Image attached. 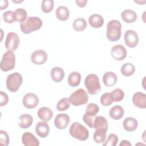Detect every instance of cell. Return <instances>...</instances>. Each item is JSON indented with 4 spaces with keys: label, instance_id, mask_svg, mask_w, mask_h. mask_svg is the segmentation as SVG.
<instances>
[{
    "label": "cell",
    "instance_id": "1",
    "mask_svg": "<svg viewBox=\"0 0 146 146\" xmlns=\"http://www.w3.org/2000/svg\"><path fill=\"white\" fill-rule=\"evenodd\" d=\"M42 25V21L39 17H29L24 22L20 23V29L23 33L28 34L39 30Z\"/></svg>",
    "mask_w": 146,
    "mask_h": 146
},
{
    "label": "cell",
    "instance_id": "2",
    "mask_svg": "<svg viewBox=\"0 0 146 146\" xmlns=\"http://www.w3.org/2000/svg\"><path fill=\"white\" fill-rule=\"evenodd\" d=\"M121 23L117 20L110 21L107 26L106 36L111 42L118 40L121 36Z\"/></svg>",
    "mask_w": 146,
    "mask_h": 146
},
{
    "label": "cell",
    "instance_id": "3",
    "mask_svg": "<svg viewBox=\"0 0 146 146\" xmlns=\"http://www.w3.org/2000/svg\"><path fill=\"white\" fill-rule=\"evenodd\" d=\"M69 132L72 137L80 141H85L89 137L88 130L78 122H74L71 124Z\"/></svg>",
    "mask_w": 146,
    "mask_h": 146
},
{
    "label": "cell",
    "instance_id": "4",
    "mask_svg": "<svg viewBox=\"0 0 146 146\" xmlns=\"http://www.w3.org/2000/svg\"><path fill=\"white\" fill-rule=\"evenodd\" d=\"M84 84L88 92L91 95L97 94L100 91L101 86L99 78L94 74H89L86 77Z\"/></svg>",
    "mask_w": 146,
    "mask_h": 146
},
{
    "label": "cell",
    "instance_id": "5",
    "mask_svg": "<svg viewBox=\"0 0 146 146\" xmlns=\"http://www.w3.org/2000/svg\"><path fill=\"white\" fill-rule=\"evenodd\" d=\"M23 82V78L18 72L10 74L6 78V86L7 90L11 92H17Z\"/></svg>",
    "mask_w": 146,
    "mask_h": 146
},
{
    "label": "cell",
    "instance_id": "6",
    "mask_svg": "<svg viewBox=\"0 0 146 146\" xmlns=\"http://www.w3.org/2000/svg\"><path fill=\"white\" fill-rule=\"evenodd\" d=\"M99 111L98 106L95 103H89L83 116V121L90 128H93V124L96 114Z\"/></svg>",
    "mask_w": 146,
    "mask_h": 146
},
{
    "label": "cell",
    "instance_id": "7",
    "mask_svg": "<svg viewBox=\"0 0 146 146\" xmlns=\"http://www.w3.org/2000/svg\"><path fill=\"white\" fill-rule=\"evenodd\" d=\"M15 66V56L13 51L8 50L4 53L1 61L0 66L2 71L7 72L12 70Z\"/></svg>",
    "mask_w": 146,
    "mask_h": 146
},
{
    "label": "cell",
    "instance_id": "8",
    "mask_svg": "<svg viewBox=\"0 0 146 146\" xmlns=\"http://www.w3.org/2000/svg\"><path fill=\"white\" fill-rule=\"evenodd\" d=\"M69 100L73 106H79L88 102V96L84 89L79 88L70 95Z\"/></svg>",
    "mask_w": 146,
    "mask_h": 146
},
{
    "label": "cell",
    "instance_id": "9",
    "mask_svg": "<svg viewBox=\"0 0 146 146\" xmlns=\"http://www.w3.org/2000/svg\"><path fill=\"white\" fill-rule=\"evenodd\" d=\"M19 43V37L16 33L10 32L7 34L5 43L6 49L10 51H15L18 48Z\"/></svg>",
    "mask_w": 146,
    "mask_h": 146
},
{
    "label": "cell",
    "instance_id": "10",
    "mask_svg": "<svg viewBox=\"0 0 146 146\" xmlns=\"http://www.w3.org/2000/svg\"><path fill=\"white\" fill-rule=\"evenodd\" d=\"M126 45L130 48L135 47L139 43V36L137 33L133 30H127L124 35Z\"/></svg>",
    "mask_w": 146,
    "mask_h": 146
},
{
    "label": "cell",
    "instance_id": "11",
    "mask_svg": "<svg viewBox=\"0 0 146 146\" xmlns=\"http://www.w3.org/2000/svg\"><path fill=\"white\" fill-rule=\"evenodd\" d=\"M22 103L27 108H34L38 105L39 98L38 96L34 93H27L23 96Z\"/></svg>",
    "mask_w": 146,
    "mask_h": 146
},
{
    "label": "cell",
    "instance_id": "12",
    "mask_svg": "<svg viewBox=\"0 0 146 146\" xmlns=\"http://www.w3.org/2000/svg\"><path fill=\"white\" fill-rule=\"evenodd\" d=\"M127 50L121 44H117L114 46L111 50V55L112 57L116 60H123L127 56Z\"/></svg>",
    "mask_w": 146,
    "mask_h": 146
},
{
    "label": "cell",
    "instance_id": "13",
    "mask_svg": "<svg viewBox=\"0 0 146 146\" xmlns=\"http://www.w3.org/2000/svg\"><path fill=\"white\" fill-rule=\"evenodd\" d=\"M47 59V54L43 50H38L34 51L31 55V60L37 65L44 64Z\"/></svg>",
    "mask_w": 146,
    "mask_h": 146
},
{
    "label": "cell",
    "instance_id": "14",
    "mask_svg": "<svg viewBox=\"0 0 146 146\" xmlns=\"http://www.w3.org/2000/svg\"><path fill=\"white\" fill-rule=\"evenodd\" d=\"M70 121L69 116L66 113L58 114L54 120V125L59 129H65Z\"/></svg>",
    "mask_w": 146,
    "mask_h": 146
},
{
    "label": "cell",
    "instance_id": "15",
    "mask_svg": "<svg viewBox=\"0 0 146 146\" xmlns=\"http://www.w3.org/2000/svg\"><path fill=\"white\" fill-rule=\"evenodd\" d=\"M22 142L25 146H38L39 141L38 139L29 132H25L22 136Z\"/></svg>",
    "mask_w": 146,
    "mask_h": 146
},
{
    "label": "cell",
    "instance_id": "16",
    "mask_svg": "<svg viewBox=\"0 0 146 146\" xmlns=\"http://www.w3.org/2000/svg\"><path fill=\"white\" fill-rule=\"evenodd\" d=\"M132 102L135 106L140 108H145L146 95L141 92H137L133 96Z\"/></svg>",
    "mask_w": 146,
    "mask_h": 146
},
{
    "label": "cell",
    "instance_id": "17",
    "mask_svg": "<svg viewBox=\"0 0 146 146\" xmlns=\"http://www.w3.org/2000/svg\"><path fill=\"white\" fill-rule=\"evenodd\" d=\"M50 132V128L46 121H39L35 125V132L42 138L47 137Z\"/></svg>",
    "mask_w": 146,
    "mask_h": 146
},
{
    "label": "cell",
    "instance_id": "18",
    "mask_svg": "<svg viewBox=\"0 0 146 146\" xmlns=\"http://www.w3.org/2000/svg\"><path fill=\"white\" fill-rule=\"evenodd\" d=\"M117 80L116 75L112 71L106 72L103 76V82L107 87H112L116 84Z\"/></svg>",
    "mask_w": 146,
    "mask_h": 146
},
{
    "label": "cell",
    "instance_id": "19",
    "mask_svg": "<svg viewBox=\"0 0 146 146\" xmlns=\"http://www.w3.org/2000/svg\"><path fill=\"white\" fill-rule=\"evenodd\" d=\"M88 22L92 27L95 29H99L103 25L104 19L102 15L94 14L89 17Z\"/></svg>",
    "mask_w": 146,
    "mask_h": 146
},
{
    "label": "cell",
    "instance_id": "20",
    "mask_svg": "<svg viewBox=\"0 0 146 146\" xmlns=\"http://www.w3.org/2000/svg\"><path fill=\"white\" fill-rule=\"evenodd\" d=\"M138 125V122L137 120L132 117H126L123 123V128L128 132H132L135 131Z\"/></svg>",
    "mask_w": 146,
    "mask_h": 146
},
{
    "label": "cell",
    "instance_id": "21",
    "mask_svg": "<svg viewBox=\"0 0 146 146\" xmlns=\"http://www.w3.org/2000/svg\"><path fill=\"white\" fill-rule=\"evenodd\" d=\"M33 122V117L29 114H23L18 119V125L23 129L29 128Z\"/></svg>",
    "mask_w": 146,
    "mask_h": 146
},
{
    "label": "cell",
    "instance_id": "22",
    "mask_svg": "<svg viewBox=\"0 0 146 146\" xmlns=\"http://www.w3.org/2000/svg\"><path fill=\"white\" fill-rule=\"evenodd\" d=\"M51 78L56 83L61 82L64 76V71L61 67H53L51 70Z\"/></svg>",
    "mask_w": 146,
    "mask_h": 146
},
{
    "label": "cell",
    "instance_id": "23",
    "mask_svg": "<svg viewBox=\"0 0 146 146\" xmlns=\"http://www.w3.org/2000/svg\"><path fill=\"white\" fill-rule=\"evenodd\" d=\"M121 17L125 22L131 23L134 22L136 20L137 16L134 11L129 9H126L121 13Z\"/></svg>",
    "mask_w": 146,
    "mask_h": 146
},
{
    "label": "cell",
    "instance_id": "24",
    "mask_svg": "<svg viewBox=\"0 0 146 146\" xmlns=\"http://www.w3.org/2000/svg\"><path fill=\"white\" fill-rule=\"evenodd\" d=\"M38 116L40 119L45 121H48L52 117L53 112L49 108L43 107L38 110Z\"/></svg>",
    "mask_w": 146,
    "mask_h": 146
},
{
    "label": "cell",
    "instance_id": "25",
    "mask_svg": "<svg viewBox=\"0 0 146 146\" xmlns=\"http://www.w3.org/2000/svg\"><path fill=\"white\" fill-rule=\"evenodd\" d=\"M124 113V111L121 106H115L110 109L109 115L113 120H119L123 116Z\"/></svg>",
    "mask_w": 146,
    "mask_h": 146
},
{
    "label": "cell",
    "instance_id": "26",
    "mask_svg": "<svg viewBox=\"0 0 146 146\" xmlns=\"http://www.w3.org/2000/svg\"><path fill=\"white\" fill-rule=\"evenodd\" d=\"M93 128L96 129H103L106 131L108 129V121L106 119L102 116H96L93 124Z\"/></svg>",
    "mask_w": 146,
    "mask_h": 146
},
{
    "label": "cell",
    "instance_id": "27",
    "mask_svg": "<svg viewBox=\"0 0 146 146\" xmlns=\"http://www.w3.org/2000/svg\"><path fill=\"white\" fill-rule=\"evenodd\" d=\"M70 11L68 8L64 6H59L56 10V17L61 21H65L68 19Z\"/></svg>",
    "mask_w": 146,
    "mask_h": 146
},
{
    "label": "cell",
    "instance_id": "28",
    "mask_svg": "<svg viewBox=\"0 0 146 146\" xmlns=\"http://www.w3.org/2000/svg\"><path fill=\"white\" fill-rule=\"evenodd\" d=\"M81 80V75L79 72L74 71L70 74L68 75L67 81L69 86L75 87L78 86Z\"/></svg>",
    "mask_w": 146,
    "mask_h": 146
},
{
    "label": "cell",
    "instance_id": "29",
    "mask_svg": "<svg viewBox=\"0 0 146 146\" xmlns=\"http://www.w3.org/2000/svg\"><path fill=\"white\" fill-rule=\"evenodd\" d=\"M121 73L125 76H129L133 74L135 71L134 65L131 63H126L124 64L120 69Z\"/></svg>",
    "mask_w": 146,
    "mask_h": 146
},
{
    "label": "cell",
    "instance_id": "30",
    "mask_svg": "<svg viewBox=\"0 0 146 146\" xmlns=\"http://www.w3.org/2000/svg\"><path fill=\"white\" fill-rule=\"evenodd\" d=\"M106 132L103 129H96L94 133V140L96 143H103L106 138Z\"/></svg>",
    "mask_w": 146,
    "mask_h": 146
},
{
    "label": "cell",
    "instance_id": "31",
    "mask_svg": "<svg viewBox=\"0 0 146 146\" xmlns=\"http://www.w3.org/2000/svg\"><path fill=\"white\" fill-rule=\"evenodd\" d=\"M27 18L26 11L22 8H18L14 11V20L16 22L22 23Z\"/></svg>",
    "mask_w": 146,
    "mask_h": 146
},
{
    "label": "cell",
    "instance_id": "32",
    "mask_svg": "<svg viewBox=\"0 0 146 146\" xmlns=\"http://www.w3.org/2000/svg\"><path fill=\"white\" fill-rule=\"evenodd\" d=\"M72 27L76 31H83L87 27V22L84 18H79L76 19L73 22Z\"/></svg>",
    "mask_w": 146,
    "mask_h": 146
},
{
    "label": "cell",
    "instance_id": "33",
    "mask_svg": "<svg viewBox=\"0 0 146 146\" xmlns=\"http://www.w3.org/2000/svg\"><path fill=\"white\" fill-rule=\"evenodd\" d=\"M70 107L69 98H63L61 99L56 104V109L59 111H64L67 110Z\"/></svg>",
    "mask_w": 146,
    "mask_h": 146
},
{
    "label": "cell",
    "instance_id": "34",
    "mask_svg": "<svg viewBox=\"0 0 146 146\" xmlns=\"http://www.w3.org/2000/svg\"><path fill=\"white\" fill-rule=\"evenodd\" d=\"M54 7V1L53 0H43L42 2L41 9L43 13H50Z\"/></svg>",
    "mask_w": 146,
    "mask_h": 146
},
{
    "label": "cell",
    "instance_id": "35",
    "mask_svg": "<svg viewBox=\"0 0 146 146\" xmlns=\"http://www.w3.org/2000/svg\"><path fill=\"white\" fill-rule=\"evenodd\" d=\"M113 102H120L122 100L124 96V93L120 88H116L111 92Z\"/></svg>",
    "mask_w": 146,
    "mask_h": 146
},
{
    "label": "cell",
    "instance_id": "36",
    "mask_svg": "<svg viewBox=\"0 0 146 146\" xmlns=\"http://www.w3.org/2000/svg\"><path fill=\"white\" fill-rule=\"evenodd\" d=\"M118 141V137L114 133H110L106 141L103 142V146H116Z\"/></svg>",
    "mask_w": 146,
    "mask_h": 146
},
{
    "label": "cell",
    "instance_id": "37",
    "mask_svg": "<svg viewBox=\"0 0 146 146\" xmlns=\"http://www.w3.org/2000/svg\"><path fill=\"white\" fill-rule=\"evenodd\" d=\"M100 103L103 106H109L113 103L111 93L106 92L100 98Z\"/></svg>",
    "mask_w": 146,
    "mask_h": 146
},
{
    "label": "cell",
    "instance_id": "38",
    "mask_svg": "<svg viewBox=\"0 0 146 146\" xmlns=\"http://www.w3.org/2000/svg\"><path fill=\"white\" fill-rule=\"evenodd\" d=\"M2 18H3V21L5 22H6L7 23H12L15 21L14 12H13V11H11V10L6 11L3 13Z\"/></svg>",
    "mask_w": 146,
    "mask_h": 146
},
{
    "label": "cell",
    "instance_id": "39",
    "mask_svg": "<svg viewBox=\"0 0 146 146\" xmlns=\"http://www.w3.org/2000/svg\"><path fill=\"white\" fill-rule=\"evenodd\" d=\"M10 142V139L9 135L7 133L3 131V130H1L0 131V143L1 144L7 146L9 145Z\"/></svg>",
    "mask_w": 146,
    "mask_h": 146
},
{
    "label": "cell",
    "instance_id": "40",
    "mask_svg": "<svg viewBox=\"0 0 146 146\" xmlns=\"http://www.w3.org/2000/svg\"><path fill=\"white\" fill-rule=\"evenodd\" d=\"M9 101V97L7 95L3 92L2 91H0V106L2 107L5 106Z\"/></svg>",
    "mask_w": 146,
    "mask_h": 146
},
{
    "label": "cell",
    "instance_id": "41",
    "mask_svg": "<svg viewBox=\"0 0 146 146\" xmlns=\"http://www.w3.org/2000/svg\"><path fill=\"white\" fill-rule=\"evenodd\" d=\"M75 2L78 6L80 7H83L87 5V0H76Z\"/></svg>",
    "mask_w": 146,
    "mask_h": 146
},
{
    "label": "cell",
    "instance_id": "42",
    "mask_svg": "<svg viewBox=\"0 0 146 146\" xmlns=\"http://www.w3.org/2000/svg\"><path fill=\"white\" fill-rule=\"evenodd\" d=\"M0 4H1V10H2L7 7V6H8V1H7V0H2L0 2Z\"/></svg>",
    "mask_w": 146,
    "mask_h": 146
},
{
    "label": "cell",
    "instance_id": "43",
    "mask_svg": "<svg viewBox=\"0 0 146 146\" xmlns=\"http://www.w3.org/2000/svg\"><path fill=\"white\" fill-rule=\"evenodd\" d=\"M120 146L121 145H124V146H131V144L129 142V141H127V140H122L121 141V143H120L119 144Z\"/></svg>",
    "mask_w": 146,
    "mask_h": 146
},
{
    "label": "cell",
    "instance_id": "44",
    "mask_svg": "<svg viewBox=\"0 0 146 146\" xmlns=\"http://www.w3.org/2000/svg\"><path fill=\"white\" fill-rule=\"evenodd\" d=\"M23 1H13V0H12V2H14V3H20V2H23Z\"/></svg>",
    "mask_w": 146,
    "mask_h": 146
}]
</instances>
